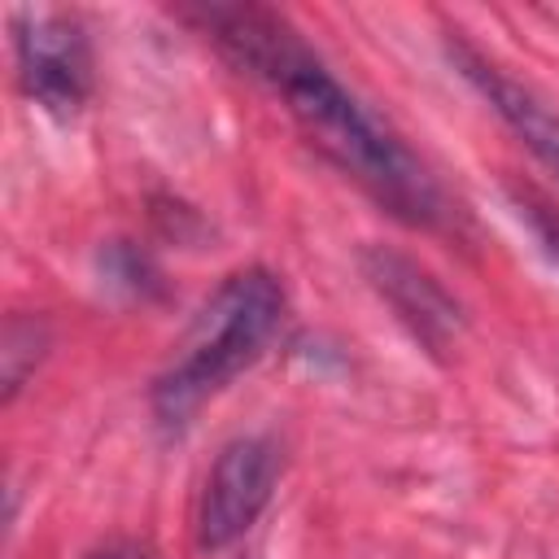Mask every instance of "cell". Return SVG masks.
<instances>
[{
  "label": "cell",
  "instance_id": "cell-3",
  "mask_svg": "<svg viewBox=\"0 0 559 559\" xmlns=\"http://www.w3.org/2000/svg\"><path fill=\"white\" fill-rule=\"evenodd\" d=\"M13 57L22 92L52 118H74L92 96V39L74 13L17 9Z\"/></svg>",
  "mask_w": 559,
  "mask_h": 559
},
{
  "label": "cell",
  "instance_id": "cell-9",
  "mask_svg": "<svg viewBox=\"0 0 559 559\" xmlns=\"http://www.w3.org/2000/svg\"><path fill=\"white\" fill-rule=\"evenodd\" d=\"M511 201H515L520 218L533 227V236H537L542 253L559 266V210H555L546 197H537L533 188H511Z\"/></svg>",
  "mask_w": 559,
  "mask_h": 559
},
{
  "label": "cell",
  "instance_id": "cell-7",
  "mask_svg": "<svg viewBox=\"0 0 559 559\" xmlns=\"http://www.w3.org/2000/svg\"><path fill=\"white\" fill-rule=\"evenodd\" d=\"M96 280L105 293H114L118 301H162L166 297V275L153 262L148 249H140L135 240H105L96 249Z\"/></svg>",
  "mask_w": 559,
  "mask_h": 559
},
{
  "label": "cell",
  "instance_id": "cell-8",
  "mask_svg": "<svg viewBox=\"0 0 559 559\" xmlns=\"http://www.w3.org/2000/svg\"><path fill=\"white\" fill-rule=\"evenodd\" d=\"M52 336L48 323L39 314H9L4 323V341H0V384H4V402H13L22 393V384L35 376V367L44 362Z\"/></svg>",
  "mask_w": 559,
  "mask_h": 559
},
{
  "label": "cell",
  "instance_id": "cell-6",
  "mask_svg": "<svg viewBox=\"0 0 559 559\" xmlns=\"http://www.w3.org/2000/svg\"><path fill=\"white\" fill-rule=\"evenodd\" d=\"M445 57L454 61V70L476 87V96L520 135V144L559 179V105L546 100L537 87L520 83L511 70H502L493 57H485L480 48H472L463 35L450 31L445 39Z\"/></svg>",
  "mask_w": 559,
  "mask_h": 559
},
{
  "label": "cell",
  "instance_id": "cell-4",
  "mask_svg": "<svg viewBox=\"0 0 559 559\" xmlns=\"http://www.w3.org/2000/svg\"><path fill=\"white\" fill-rule=\"evenodd\" d=\"M284 472V450L266 432L236 437L218 450L201 502H197V546L201 550H227L236 546L258 515L266 511L275 485Z\"/></svg>",
  "mask_w": 559,
  "mask_h": 559
},
{
  "label": "cell",
  "instance_id": "cell-10",
  "mask_svg": "<svg viewBox=\"0 0 559 559\" xmlns=\"http://www.w3.org/2000/svg\"><path fill=\"white\" fill-rule=\"evenodd\" d=\"M83 559H153V555H148V546L135 542V537H109V542L92 546Z\"/></svg>",
  "mask_w": 559,
  "mask_h": 559
},
{
  "label": "cell",
  "instance_id": "cell-2",
  "mask_svg": "<svg viewBox=\"0 0 559 559\" xmlns=\"http://www.w3.org/2000/svg\"><path fill=\"white\" fill-rule=\"evenodd\" d=\"M284 284L266 266L231 271L179 336L170 362L148 389V411L162 432H183L192 415L249 371L284 323Z\"/></svg>",
  "mask_w": 559,
  "mask_h": 559
},
{
  "label": "cell",
  "instance_id": "cell-1",
  "mask_svg": "<svg viewBox=\"0 0 559 559\" xmlns=\"http://www.w3.org/2000/svg\"><path fill=\"white\" fill-rule=\"evenodd\" d=\"M179 17L205 35L240 74L262 83L288 109L306 144L341 175H349L380 210L424 231L450 223V201L428 166L328 70V61L284 13L262 4H188Z\"/></svg>",
  "mask_w": 559,
  "mask_h": 559
},
{
  "label": "cell",
  "instance_id": "cell-5",
  "mask_svg": "<svg viewBox=\"0 0 559 559\" xmlns=\"http://www.w3.org/2000/svg\"><path fill=\"white\" fill-rule=\"evenodd\" d=\"M362 275L367 284L380 293V301L397 314V323L419 341V349L428 354H445L459 345L463 332V306L454 301V293L415 258L384 249V245H367L362 249Z\"/></svg>",
  "mask_w": 559,
  "mask_h": 559
}]
</instances>
